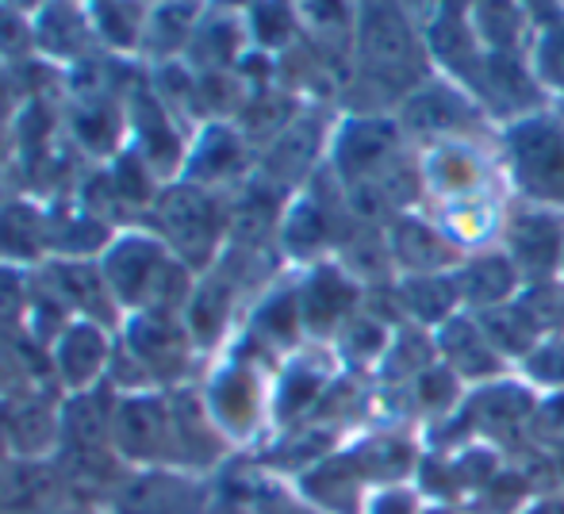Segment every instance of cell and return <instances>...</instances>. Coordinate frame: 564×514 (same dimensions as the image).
I'll list each match as a JSON object with an SVG mask.
<instances>
[{
	"instance_id": "obj_28",
	"label": "cell",
	"mask_w": 564,
	"mask_h": 514,
	"mask_svg": "<svg viewBox=\"0 0 564 514\" xmlns=\"http://www.w3.org/2000/svg\"><path fill=\"white\" fill-rule=\"evenodd\" d=\"M388 247H392L395 261L408 269V276H438L457 261V247L423 219H400Z\"/></svg>"
},
{
	"instance_id": "obj_15",
	"label": "cell",
	"mask_w": 564,
	"mask_h": 514,
	"mask_svg": "<svg viewBox=\"0 0 564 514\" xmlns=\"http://www.w3.org/2000/svg\"><path fill=\"white\" fill-rule=\"evenodd\" d=\"M423 185L442 204H468V200H488L491 185V162L480 146L468 139H442L423 154Z\"/></svg>"
},
{
	"instance_id": "obj_26",
	"label": "cell",
	"mask_w": 564,
	"mask_h": 514,
	"mask_svg": "<svg viewBox=\"0 0 564 514\" xmlns=\"http://www.w3.org/2000/svg\"><path fill=\"white\" fill-rule=\"evenodd\" d=\"M28 392H58L51 373V350L31 342L23 330H0V400H15Z\"/></svg>"
},
{
	"instance_id": "obj_27",
	"label": "cell",
	"mask_w": 564,
	"mask_h": 514,
	"mask_svg": "<svg viewBox=\"0 0 564 514\" xmlns=\"http://www.w3.org/2000/svg\"><path fill=\"white\" fill-rule=\"evenodd\" d=\"M468 116H473V105H468L453 85H423V89L408 92V100H403L400 131L438 134V142L457 139L453 131L465 128Z\"/></svg>"
},
{
	"instance_id": "obj_14",
	"label": "cell",
	"mask_w": 564,
	"mask_h": 514,
	"mask_svg": "<svg viewBox=\"0 0 564 514\" xmlns=\"http://www.w3.org/2000/svg\"><path fill=\"white\" fill-rule=\"evenodd\" d=\"M31 31H35V58L62 74L105 54L93 31L89 4H35Z\"/></svg>"
},
{
	"instance_id": "obj_22",
	"label": "cell",
	"mask_w": 564,
	"mask_h": 514,
	"mask_svg": "<svg viewBox=\"0 0 564 514\" xmlns=\"http://www.w3.org/2000/svg\"><path fill=\"white\" fill-rule=\"evenodd\" d=\"M0 261L28 269L51 261V204L31 193L0 200Z\"/></svg>"
},
{
	"instance_id": "obj_35",
	"label": "cell",
	"mask_w": 564,
	"mask_h": 514,
	"mask_svg": "<svg viewBox=\"0 0 564 514\" xmlns=\"http://www.w3.org/2000/svg\"><path fill=\"white\" fill-rule=\"evenodd\" d=\"M354 461L365 480H377L380 488H395L411 472L415 457H411V446L403 438L377 434V438H369L365 446L354 449Z\"/></svg>"
},
{
	"instance_id": "obj_21",
	"label": "cell",
	"mask_w": 564,
	"mask_h": 514,
	"mask_svg": "<svg viewBox=\"0 0 564 514\" xmlns=\"http://www.w3.org/2000/svg\"><path fill=\"white\" fill-rule=\"evenodd\" d=\"M507 250L519 276L545 284L564 265V223L550 211H522L507 223Z\"/></svg>"
},
{
	"instance_id": "obj_46",
	"label": "cell",
	"mask_w": 564,
	"mask_h": 514,
	"mask_svg": "<svg viewBox=\"0 0 564 514\" xmlns=\"http://www.w3.org/2000/svg\"><path fill=\"white\" fill-rule=\"evenodd\" d=\"M8 464H15L12 457V446H8V434H4V423H0V472L8 469Z\"/></svg>"
},
{
	"instance_id": "obj_37",
	"label": "cell",
	"mask_w": 564,
	"mask_h": 514,
	"mask_svg": "<svg viewBox=\"0 0 564 514\" xmlns=\"http://www.w3.org/2000/svg\"><path fill=\"white\" fill-rule=\"evenodd\" d=\"M403 307L423 322H449L453 304L460 299L457 276H408L400 288Z\"/></svg>"
},
{
	"instance_id": "obj_16",
	"label": "cell",
	"mask_w": 564,
	"mask_h": 514,
	"mask_svg": "<svg viewBox=\"0 0 564 514\" xmlns=\"http://www.w3.org/2000/svg\"><path fill=\"white\" fill-rule=\"evenodd\" d=\"M0 423L15 461H54L62 446V395L28 392L0 400Z\"/></svg>"
},
{
	"instance_id": "obj_31",
	"label": "cell",
	"mask_w": 564,
	"mask_h": 514,
	"mask_svg": "<svg viewBox=\"0 0 564 514\" xmlns=\"http://www.w3.org/2000/svg\"><path fill=\"white\" fill-rule=\"evenodd\" d=\"M434 346L446 358V369H453L457 376H491L499 369V350L488 342L480 322L449 319Z\"/></svg>"
},
{
	"instance_id": "obj_1",
	"label": "cell",
	"mask_w": 564,
	"mask_h": 514,
	"mask_svg": "<svg viewBox=\"0 0 564 514\" xmlns=\"http://www.w3.org/2000/svg\"><path fill=\"white\" fill-rule=\"evenodd\" d=\"M204 365L208 361L196 350L181 311H139L116 330L108 387H116V395L173 392L200 381Z\"/></svg>"
},
{
	"instance_id": "obj_41",
	"label": "cell",
	"mask_w": 564,
	"mask_h": 514,
	"mask_svg": "<svg viewBox=\"0 0 564 514\" xmlns=\"http://www.w3.org/2000/svg\"><path fill=\"white\" fill-rule=\"evenodd\" d=\"M246 514H323L300 492H289L281 480L258 477L246 484Z\"/></svg>"
},
{
	"instance_id": "obj_40",
	"label": "cell",
	"mask_w": 564,
	"mask_h": 514,
	"mask_svg": "<svg viewBox=\"0 0 564 514\" xmlns=\"http://www.w3.org/2000/svg\"><path fill=\"white\" fill-rule=\"evenodd\" d=\"M335 350L346 365H369V361H377L380 353L388 350V335L377 319H369V315H354V319H349L346 327L335 335Z\"/></svg>"
},
{
	"instance_id": "obj_42",
	"label": "cell",
	"mask_w": 564,
	"mask_h": 514,
	"mask_svg": "<svg viewBox=\"0 0 564 514\" xmlns=\"http://www.w3.org/2000/svg\"><path fill=\"white\" fill-rule=\"evenodd\" d=\"M522 365H527V376H534L538 384H564V335L538 342Z\"/></svg>"
},
{
	"instance_id": "obj_5",
	"label": "cell",
	"mask_w": 564,
	"mask_h": 514,
	"mask_svg": "<svg viewBox=\"0 0 564 514\" xmlns=\"http://www.w3.org/2000/svg\"><path fill=\"white\" fill-rule=\"evenodd\" d=\"M112 449L127 469H177V430H173L170 392L119 395Z\"/></svg>"
},
{
	"instance_id": "obj_3",
	"label": "cell",
	"mask_w": 564,
	"mask_h": 514,
	"mask_svg": "<svg viewBox=\"0 0 564 514\" xmlns=\"http://www.w3.org/2000/svg\"><path fill=\"white\" fill-rule=\"evenodd\" d=\"M200 395L235 453L273 430V369L246 353L224 350L208 361L200 373Z\"/></svg>"
},
{
	"instance_id": "obj_2",
	"label": "cell",
	"mask_w": 564,
	"mask_h": 514,
	"mask_svg": "<svg viewBox=\"0 0 564 514\" xmlns=\"http://www.w3.org/2000/svg\"><path fill=\"white\" fill-rule=\"evenodd\" d=\"M100 269L123 319L139 311H185L196 288V273L150 227L116 231L100 254Z\"/></svg>"
},
{
	"instance_id": "obj_11",
	"label": "cell",
	"mask_w": 564,
	"mask_h": 514,
	"mask_svg": "<svg viewBox=\"0 0 564 514\" xmlns=\"http://www.w3.org/2000/svg\"><path fill=\"white\" fill-rule=\"evenodd\" d=\"M361 20H357V54H361V66L372 81L380 85H403L411 81V66H415V35H411V23L403 20L395 8H361Z\"/></svg>"
},
{
	"instance_id": "obj_19",
	"label": "cell",
	"mask_w": 564,
	"mask_h": 514,
	"mask_svg": "<svg viewBox=\"0 0 564 514\" xmlns=\"http://www.w3.org/2000/svg\"><path fill=\"white\" fill-rule=\"evenodd\" d=\"M330 384L335 376H330L327 358H315L312 350H296L292 358H284L273 373V430H292L307 423Z\"/></svg>"
},
{
	"instance_id": "obj_18",
	"label": "cell",
	"mask_w": 564,
	"mask_h": 514,
	"mask_svg": "<svg viewBox=\"0 0 564 514\" xmlns=\"http://www.w3.org/2000/svg\"><path fill=\"white\" fill-rule=\"evenodd\" d=\"M296 296L307 338H335L357 315V281L327 261L307 269L304 281L296 284Z\"/></svg>"
},
{
	"instance_id": "obj_33",
	"label": "cell",
	"mask_w": 564,
	"mask_h": 514,
	"mask_svg": "<svg viewBox=\"0 0 564 514\" xmlns=\"http://www.w3.org/2000/svg\"><path fill=\"white\" fill-rule=\"evenodd\" d=\"M242 28H246V39H250V51L281 54L296 43L304 20H300V8L253 4V8H242Z\"/></svg>"
},
{
	"instance_id": "obj_36",
	"label": "cell",
	"mask_w": 564,
	"mask_h": 514,
	"mask_svg": "<svg viewBox=\"0 0 564 514\" xmlns=\"http://www.w3.org/2000/svg\"><path fill=\"white\" fill-rule=\"evenodd\" d=\"M480 330L499 350V358H503V353H519L522 361L530 358V350H534L538 338H542L519 304H503V307H491V311H480Z\"/></svg>"
},
{
	"instance_id": "obj_47",
	"label": "cell",
	"mask_w": 564,
	"mask_h": 514,
	"mask_svg": "<svg viewBox=\"0 0 564 514\" xmlns=\"http://www.w3.org/2000/svg\"><path fill=\"white\" fill-rule=\"evenodd\" d=\"M538 514H564V503H545V507H538Z\"/></svg>"
},
{
	"instance_id": "obj_44",
	"label": "cell",
	"mask_w": 564,
	"mask_h": 514,
	"mask_svg": "<svg viewBox=\"0 0 564 514\" xmlns=\"http://www.w3.org/2000/svg\"><path fill=\"white\" fill-rule=\"evenodd\" d=\"M365 514H419V503H415V492L408 488H377L369 492L365 500Z\"/></svg>"
},
{
	"instance_id": "obj_10",
	"label": "cell",
	"mask_w": 564,
	"mask_h": 514,
	"mask_svg": "<svg viewBox=\"0 0 564 514\" xmlns=\"http://www.w3.org/2000/svg\"><path fill=\"white\" fill-rule=\"evenodd\" d=\"M242 299H246L242 288H238L219 265H212L204 276H196V288H193V296H188L181 319H185L188 335H193L204 361H216L219 353L235 342V335H238L235 322L246 307Z\"/></svg>"
},
{
	"instance_id": "obj_20",
	"label": "cell",
	"mask_w": 564,
	"mask_h": 514,
	"mask_svg": "<svg viewBox=\"0 0 564 514\" xmlns=\"http://www.w3.org/2000/svg\"><path fill=\"white\" fill-rule=\"evenodd\" d=\"M119 395L116 387L100 384L89 392L62 395V446L58 453L69 457H108L112 449V423H116Z\"/></svg>"
},
{
	"instance_id": "obj_30",
	"label": "cell",
	"mask_w": 564,
	"mask_h": 514,
	"mask_svg": "<svg viewBox=\"0 0 564 514\" xmlns=\"http://www.w3.org/2000/svg\"><path fill=\"white\" fill-rule=\"evenodd\" d=\"M327 239H330V216H327V208L315 200V193L292 196L281 219V234H276L281 254H289L292 261H312Z\"/></svg>"
},
{
	"instance_id": "obj_48",
	"label": "cell",
	"mask_w": 564,
	"mask_h": 514,
	"mask_svg": "<svg viewBox=\"0 0 564 514\" xmlns=\"http://www.w3.org/2000/svg\"><path fill=\"white\" fill-rule=\"evenodd\" d=\"M545 411H557V415H561V426H564V395H557V400H553Z\"/></svg>"
},
{
	"instance_id": "obj_9",
	"label": "cell",
	"mask_w": 564,
	"mask_h": 514,
	"mask_svg": "<svg viewBox=\"0 0 564 514\" xmlns=\"http://www.w3.org/2000/svg\"><path fill=\"white\" fill-rule=\"evenodd\" d=\"M253 173H258L253 142L246 139L238 123L216 120V123H204V128L193 131L185 169H181L177 181L200 185V188H208V193L235 196Z\"/></svg>"
},
{
	"instance_id": "obj_13",
	"label": "cell",
	"mask_w": 564,
	"mask_h": 514,
	"mask_svg": "<svg viewBox=\"0 0 564 514\" xmlns=\"http://www.w3.org/2000/svg\"><path fill=\"white\" fill-rule=\"evenodd\" d=\"M116 353V330L100 327V322H69L62 338L51 346V373L62 395L89 392V387L108 384V369H112Z\"/></svg>"
},
{
	"instance_id": "obj_6",
	"label": "cell",
	"mask_w": 564,
	"mask_h": 514,
	"mask_svg": "<svg viewBox=\"0 0 564 514\" xmlns=\"http://www.w3.org/2000/svg\"><path fill=\"white\" fill-rule=\"evenodd\" d=\"M188 142H193V131L158 100L147 69H142V81L127 97V150L139 162H147L162 185H170L185 169Z\"/></svg>"
},
{
	"instance_id": "obj_38",
	"label": "cell",
	"mask_w": 564,
	"mask_h": 514,
	"mask_svg": "<svg viewBox=\"0 0 564 514\" xmlns=\"http://www.w3.org/2000/svg\"><path fill=\"white\" fill-rule=\"evenodd\" d=\"M35 296V269L0 261V330H23Z\"/></svg>"
},
{
	"instance_id": "obj_43",
	"label": "cell",
	"mask_w": 564,
	"mask_h": 514,
	"mask_svg": "<svg viewBox=\"0 0 564 514\" xmlns=\"http://www.w3.org/2000/svg\"><path fill=\"white\" fill-rule=\"evenodd\" d=\"M534 69H538V77H542L545 85L564 89V23H553V28L538 39Z\"/></svg>"
},
{
	"instance_id": "obj_49",
	"label": "cell",
	"mask_w": 564,
	"mask_h": 514,
	"mask_svg": "<svg viewBox=\"0 0 564 514\" xmlns=\"http://www.w3.org/2000/svg\"><path fill=\"white\" fill-rule=\"evenodd\" d=\"M0 514H4V503H0Z\"/></svg>"
},
{
	"instance_id": "obj_12",
	"label": "cell",
	"mask_w": 564,
	"mask_h": 514,
	"mask_svg": "<svg viewBox=\"0 0 564 514\" xmlns=\"http://www.w3.org/2000/svg\"><path fill=\"white\" fill-rule=\"evenodd\" d=\"M43 284L69 307L74 319L85 322H100L108 330H119L123 311H119L112 288L105 281V269L100 258H51L39 265Z\"/></svg>"
},
{
	"instance_id": "obj_29",
	"label": "cell",
	"mask_w": 564,
	"mask_h": 514,
	"mask_svg": "<svg viewBox=\"0 0 564 514\" xmlns=\"http://www.w3.org/2000/svg\"><path fill=\"white\" fill-rule=\"evenodd\" d=\"M89 20L105 54L123 62H139L142 39H147L150 4L142 0H119V4H89Z\"/></svg>"
},
{
	"instance_id": "obj_34",
	"label": "cell",
	"mask_w": 564,
	"mask_h": 514,
	"mask_svg": "<svg viewBox=\"0 0 564 514\" xmlns=\"http://www.w3.org/2000/svg\"><path fill=\"white\" fill-rule=\"evenodd\" d=\"M476 28H468L465 12L460 8H442L438 20L431 23V54L442 66H453L460 74L484 69V58H476Z\"/></svg>"
},
{
	"instance_id": "obj_8",
	"label": "cell",
	"mask_w": 564,
	"mask_h": 514,
	"mask_svg": "<svg viewBox=\"0 0 564 514\" xmlns=\"http://www.w3.org/2000/svg\"><path fill=\"white\" fill-rule=\"evenodd\" d=\"M507 157H511L514 181L530 200H564V123L550 116H522L507 131Z\"/></svg>"
},
{
	"instance_id": "obj_39",
	"label": "cell",
	"mask_w": 564,
	"mask_h": 514,
	"mask_svg": "<svg viewBox=\"0 0 564 514\" xmlns=\"http://www.w3.org/2000/svg\"><path fill=\"white\" fill-rule=\"evenodd\" d=\"M35 4H0V62L28 66L35 62V31H31Z\"/></svg>"
},
{
	"instance_id": "obj_24",
	"label": "cell",
	"mask_w": 564,
	"mask_h": 514,
	"mask_svg": "<svg viewBox=\"0 0 564 514\" xmlns=\"http://www.w3.org/2000/svg\"><path fill=\"white\" fill-rule=\"evenodd\" d=\"M112 239L116 227L93 216L77 196L51 200V258H100Z\"/></svg>"
},
{
	"instance_id": "obj_17",
	"label": "cell",
	"mask_w": 564,
	"mask_h": 514,
	"mask_svg": "<svg viewBox=\"0 0 564 514\" xmlns=\"http://www.w3.org/2000/svg\"><path fill=\"white\" fill-rule=\"evenodd\" d=\"M395 139H400V128L380 116H354L349 123H341L335 139V173L341 185L354 188L384 177L392 169Z\"/></svg>"
},
{
	"instance_id": "obj_25",
	"label": "cell",
	"mask_w": 564,
	"mask_h": 514,
	"mask_svg": "<svg viewBox=\"0 0 564 514\" xmlns=\"http://www.w3.org/2000/svg\"><path fill=\"white\" fill-rule=\"evenodd\" d=\"M204 4H150V23L147 39H142L139 66L158 69L170 62H185L193 35L200 28Z\"/></svg>"
},
{
	"instance_id": "obj_45",
	"label": "cell",
	"mask_w": 564,
	"mask_h": 514,
	"mask_svg": "<svg viewBox=\"0 0 564 514\" xmlns=\"http://www.w3.org/2000/svg\"><path fill=\"white\" fill-rule=\"evenodd\" d=\"M28 514H105L93 503H58V507H43V511H28Z\"/></svg>"
},
{
	"instance_id": "obj_23",
	"label": "cell",
	"mask_w": 564,
	"mask_h": 514,
	"mask_svg": "<svg viewBox=\"0 0 564 514\" xmlns=\"http://www.w3.org/2000/svg\"><path fill=\"white\" fill-rule=\"evenodd\" d=\"M365 484L354 453H330L304 477H296V492L323 514H365Z\"/></svg>"
},
{
	"instance_id": "obj_4",
	"label": "cell",
	"mask_w": 564,
	"mask_h": 514,
	"mask_svg": "<svg viewBox=\"0 0 564 514\" xmlns=\"http://www.w3.org/2000/svg\"><path fill=\"white\" fill-rule=\"evenodd\" d=\"M142 227H150L196 276H204L230 242V196L170 181Z\"/></svg>"
},
{
	"instance_id": "obj_32",
	"label": "cell",
	"mask_w": 564,
	"mask_h": 514,
	"mask_svg": "<svg viewBox=\"0 0 564 514\" xmlns=\"http://www.w3.org/2000/svg\"><path fill=\"white\" fill-rule=\"evenodd\" d=\"M514 281H519V269L511 265V258L507 254H480L457 273V292L468 307L491 311V307H503L507 299H511Z\"/></svg>"
},
{
	"instance_id": "obj_7",
	"label": "cell",
	"mask_w": 564,
	"mask_h": 514,
	"mask_svg": "<svg viewBox=\"0 0 564 514\" xmlns=\"http://www.w3.org/2000/svg\"><path fill=\"white\" fill-rule=\"evenodd\" d=\"M216 507V477L185 469H131L105 514H212Z\"/></svg>"
}]
</instances>
